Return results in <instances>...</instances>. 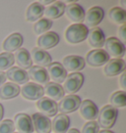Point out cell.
I'll return each mask as SVG.
<instances>
[{"instance_id":"22","label":"cell","mask_w":126,"mask_h":133,"mask_svg":"<svg viewBox=\"0 0 126 133\" xmlns=\"http://www.w3.org/2000/svg\"><path fill=\"white\" fill-rule=\"evenodd\" d=\"M65 8H66V5L64 2L55 1V2H52L51 5L44 8L43 15H45L46 19H48L50 21L54 20V19H58L65 13Z\"/></svg>"},{"instance_id":"24","label":"cell","mask_w":126,"mask_h":133,"mask_svg":"<svg viewBox=\"0 0 126 133\" xmlns=\"http://www.w3.org/2000/svg\"><path fill=\"white\" fill-rule=\"evenodd\" d=\"M70 118L66 115H57L51 121V130L54 133H66L69 130Z\"/></svg>"},{"instance_id":"34","label":"cell","mask_w":126,"mask_h":133,"mask_svg":"<svg viewBox=\"0 0 126 133\" xmlns=\"http://www.w3.org/2000/svg\"><path fill=\"white\" fill-rule=\"evenodd\" d=\"M100 132V126L98 125V122L95 121H89L83 126L82 133H99Z\"/></svg>"},{"instance_id":"37","label":"cell","mask_w":126,"mask_h":133,"mask_svg":"<svg viewBox=\"0 0 126 133\" xmlns=\"http://www.w3.org/2000/svg\"><path fill=\"white\" fill-rule=\"evenodd\" d=\"M6 81V75L4 71H0V87L3 85Z\"/></svg>"},{"instance_id":"28","label":"cell","mask_w":126,"mask_h":133,"mask_svg":"<svg viewBox=\"0 0 126 133\" xmlns=\"http://www.w3.org/2000/svg\"><path fill=\"white\" fill-rule=\"evenodd\" d=\"M44 7L39 2H34L30 5L27 12H26V19L29 22H36L39 20L43 16Z\"/></svg>"},{"instance_id":"12","label":"cell","mask_w":126,"mask_h":133,"mask_svg":"<svg viewBox=\"0 0 126 133\" xmlns=\"http://www.w3.org/2000/svg\"><path fill=\"white\" fill-rule=\"evenodd\" d=\"M37 107L39 110L41 114L47 116V117L56 116L58 112L57 103L53 100L47 98V97H42L39 100H38Z\"/></svg>"},{"instance_id":"8","label":"cell","mask_w":126,"mask_h":133,"mask_svg":"<svg viewBox=\"0 0 126 133\" xmlns=\"http://www.w3.org/2000/svg\"><path fill=\"white\" fill-rule=\"evenodd\" d=\"M104 17H105V11L100 6L92 7L87 11V13H85V25L90 28H95L102 21Z\"/></svg>"},{"instance_id":"3","label":"cell","mask_w":126,"mask_h":133,"mask_svg":"<svg viewBox=\"0 0 126 133\" xmlns=\"http://www.w3.org/2000/svg\"><path fill=\"white\" fill-rule=\"evenodd\" d=\"M84 83V75L81 72H72L66 76L63 84V90L69 95H74L79 91Z\"/></svg>"},{"instance_id":"30","label":"cell","mask_w":126,"mask_h":133,"mask_svg":"<svg viewBox=\"0 0 126 133\" xmlns=\"http://www.w3.org/2000/svg\"><path fill=\"white\" fill-rule=\"evenodd\" d=\"M110 106H112L113 108H123L126 106V93L125 91H116L114 92L112 95L110 96Z\"/></svg>"},{"instance_id":"31","label":"cell","mask_w":126,"mask_h":133,"mask_svg":"<svg viewBox=\"0 0 126 133\" xmlns=\"http://www.w3.org/2000/svg\"><path fill=\"white\" fill-rule=\"evenodd\" d=\"M51 26H52V21L46 19V18H42L35 24L34 30L38 35H41V34L47 32Z\"/></svg>"},{"instance_id":"6","label":"cell","mask_w":126,"mask_h":133,"mask_svg":"<svg viewBox=\"0 0 126 133\" xmlns=\"http://www.w3.org/2000/svg\"><path fill=\"white\" fill-rule=\"evenodd\" d=\"M14 126L16 127L19 133H33L34 125L32 117L25 112L17 114L14 117Z\"/></svg>"},{"instance_id":"5","label":"cell","mask_w":126,"mask_h":133,"mask_svg":"<svg viewBox=\"0 0 126 133\" xmlns=\"http://www.w3.org/2000/svg\"><path fill=\"white\" fill-rule=\"evenodd\" d=\"M81 98L77 95H68L63 97L60 100L58 106V111L62 115H66L69 112H73L77 111L81 105Z\"/></svg>"},{"instance_id":"16","label":"cell","mask_w":126,"mask_h":133,"mask_svg":"<svg viewBox=\"0 0 126 133\" xmlns=\"http://www.w3.org/2000/svg\"><path fill=\"white\" fill-rule=\"evenodd\" d=\"M59 35L55 31H47L38 38V48L42 50L53 48L59 43Z\"/></svg>"},{"instance_id":"1","label":"cell","mask_w":126,"mask_h":133,"mask_svg":"<svg viewBox=\"0 0 126 133\" xmlns=\"http://www.w3.org/2000/svg\"><path fill=\"white\" fill-rule=\"evenodd\" d=\"M89 29L83 24H74L68 26L65 31V38L68 43L77 44L84 41L88 37Z\"/></svg>"},{"instance_id":"38","label":"cell","mask_w":126,"mask_h":133,"mask_svg":"<svg viewBox=\"0 0 126 133\" xmlns=\"http://www.w3.org/2000/svg\"><path fill=\"white\" fill-rule=\"evenodd\" d=\"M3 116H4V109H3V106H2V104H0V122L2 121Z\"/></svg>"},{"instance_id":"10","label":"cell","mask_w":126,"mask_h":133,"mask_svg":"<svg viewBox=\"0 0 126 133\" xmlns=\"http://www.w3.org/2000/svg\"><path fill=\"white\" fill-rule=\"evenodd\" d=\"M66 71L70 72H79L85 68L86 62L85 59L81 56L70 55L63 59V64H61Z\"/></svg>"},{"instance_id":"19","label":"cell","mask_w":126,"mask_h":133,"mask_svg":"<svg viewBox=\"0 0 126 133\" xmlns=\"http://www.w3.org/2000/svg\"><path fill=\"white\" fill-rule=\"evenodd\" d=\"M33 63H35L38 66H48L51 64V56L45 50H42L38 47H36L32 50V53H30Z\"/></svg>"},{"instance_id":"32","label":"cell","mask_w":126,"mask_h":133,"mask_svg":"<svg viewBox=\"0 0 126 133\" xmlns=\"http://www.w3.org/2000/svg\"><path fill=\"white\" fill-rule=\"evenodd\" d=\"M14 55L12 53H1L0 54V71H4L6 70H9L14 65Z\"/></svg>"},{"instance_id":"23","label":"cell","mask_w":126,"mask_h":133,"mask_svg":"<svg viewBox=\"0 0 126 133\" xmlns=\"http://www.w3.org/2000/svg\"><path fill=\"white\" fill-rule=\"evenodd\" d=\"M43 92L47 96V98L53 100L55 102L57 100H61L65 95V92L63 90L62 86L55 82L46 83L43 87Z\"/></svg>"},{"instance_id":"39","label":"cell","mask_w":126,"mask_h":133,"mask_svg":"<svg viewBox=\"0 0 126 133\" xmlns=\"http://www.w3.org/2000/svg\"><path fill=\"white\" fill-rule=\"evenodd\" d=\"M67 133H81L78 129H76V128H71V129H69L68 130V132Z\"/></svg>"},{"instance_id":"17","label":"cell","mask_w":126,"mask_h":133,"mask_svg":"<svg viewBox=\"0 0 126 133\" xmlns=\"http://www.w3.org/2000/svg\"><path fill=\"white\" fill-rule=\"evenodd\" d=\"M85 13L83 7L78 3H70L65 8L67 18L76 24H82V22H84Z\"/></svg>"},{"instance_id":"18","label":"cell","mask_w":126,"mask_h":133,"mask_svg":"<svg viewBox=\"0 0 126 133\" xmlns=\"http://www.w3.org/2000/svg\"><path fill=\"white\" fill-rule=\"evenodd\" d=\"M126 64L122 59H111L106 63L104 71L106 76H116L125 71Z\"/></svg>"},{"instance_id":"42","label":"cell","mask_w":126,"mask_h":133,"mask_svg":"<svg viewBox=\"0 0 126 133\" xmlns=\"http://www.w3.org/2000/svg\"><path fill=\"white\" fill-rule=\"evenodd\" d=\"M121 4H122V7H123L122 9L125 8V6H126V5H125V1H121Z\"/></svg>"},{"instance_id":"40","label":"cell","mask_w":126,"mask_h":133,"mask_svg":"<svg viewBox=\"0 0 126 133\" xmlns=\"http://www.w3.org/2000/svg\"><path fill=\"white\" fill-rule=\"evenodd\" d=\"M41 4H51L52 3V1H42V2H39Z\"/></svg>"},{"instance_id":"25","label":"cell","mask_w":126,"mask_h":133,"mask_svg":"<svg viewBox=\"0 0 126 133\" xmlns=\"http://www.w3.org/2000/svg\"><path fill=\"white\" fill-rule=\"evenodd\" d=\"M14 60L16 61L19 68L25 71L33 66V61L31 58L30 52L26 48H19L18 50H16L14 54Z\"/></svg>"},{"instance_id":"15","label":"cell","mask_w":126,"mask_h":133,"mask_svg":"<svg viewBox=\"0 0 126 133\" xmlns=\"http://www.w3.org/2000/svg\"><path fill=\"white\" fill-rule=\"evenodd\" d=\"M80 114L86 121H95L99 115V109L97 105L91 100H85L81 102L80 105Z\"/></svg>"},{"instance_id":"35","label":"cell","mask_w":126,"mask_h":133,"mask_svg":"<svg viewBox=\"0 0 126 133\" xmlns=\"http://www.w3.org/2000/svg\"><path fill=\"white\" fill-rule=\"evenodd\" d=\"M118 39L124 44L126 41V25H122L118 30Z\"/></svg>"},{"instance_id":"29","label":"cell","mask_w":126,"mask_h":133,"mask_svg":"<svg viewBox=\"0 0 126 133\" xmlns=\"http://www.w3.org/2000/svg\"><path fill=\"white\" fill-rule=\"evenodd\" d=\"M108 16L114 24L125 25L126 23V11L121 7H113L109 10Z\"/></svg>"},{"instance_id":"2","label":"cell","mask_w":126,"mask_h":133,"mask_svg":"<svg viewBox=\"0 0 126 133\" xmlns=\"http://www.w3.org/2000/svg\"><path fill=\"white\" fill-rule=\"evenodd\" d=\"M118 116L117 109L110 105L102 107L101 112L98 115V125L104 129H109L114 125Z\"/></svg>"},{"instance_id":"36","label":"cell","mask_w":126,"mask_h":133,"mask_svg":"<svg viewBox=\"0 0 126 133\" xmlns=\"http://www.w3.org/2000/svg\"><path fill=\"white\" fill-rule=\"evenodd\" d=\"M125 72L123 71L121 75V77H120V86L122 87V89H123V91L126 89V82H125Z\"/></svg>"},{"instance_id":"14","label":"cell","mask_w":126,"mask_h":133,"mask_svg":"<svg viewBox=\"0 0 126 133\" xmlns=\"http://www.w3.org/2000/svg\"><path fill=\"white\" fill-rule=\"evenodd\" d=\"M28 75H29V78H31L35 82H37V84L38 85H41V84L45 85L46 83L49 82V79H50L45 68L38 66H31L28 71Z\"/></svg>"},{"instance_id":"41","label":"cell","mask_w":126,"mask_h":133,"mask_svg":"<svg viewBox=\"0 0 126 133\" xmlns=\"http://www.w3.org/2000/svg\"><path fill=\"white\" fill-rule=\"evenodd\" d=\"M99 133H114V132H112V131H110V130H101V131H100Z\"/></svg>"},{"instance_id":"11","label":"cell","mask_w":126,"mask_h":133,"mask_svg":"<svg viewBox=\"0 0 126 133\" xmlns=\"http://www.w3.org/2000/svg\"><path fill=\"white\" fill-rule=\"evenodd\" d=\"M32 117L34 131L37 133H50L51 121L49 117L43 116L41 112H35Z\"/></svg>"},{"instance_id":"9","label":"cell","mask_w":126,"mask_h":133,"mask_svg":"<svg viewBox=\"0 0 126 133\" xmlns=\"http://www.w3.org/2000/svg\"><path fill=\"white\" fill-rule=\"evenodd\" d=\"M20 92L24 98L31 101L34 100H39L43 97L44 92H43V87L42 85H38L37 83H26L24 86L21 88Z\"/></svg>"},{"instance_id":"27","label":"cell","mask_w":126,"mask_h":133,"mask_svg":"<svg viewBox=\"0 0 126 133\" xmlns=\"http://www.w3.org/2000/svg\"><path fill=\"white\" fill-rule=\"evenodd\" d=\"M20 90H21L20 86L15 84V83H4L0 87V99H13V98H15V97H17L19 95Z\"/></svg>"},{"instance_id":"4","label":"cell","mask_w":126,"mask_h":133,"mask_svg":"<svg viewBox=\"0 0 126 133\" xmlns=\"http://www.w3.org/2000/svg\"><path fill=\"white\" fill-rule=\"evenodd\" d=\"M104 46L107 55L113 57V59H121L125 55V44L116 37L107 38Z\"/></svg>"},{"instance_id":"20","label":"cell","mask_w":126,"mask_h":133,"mask_svg":"<svg viewBox=\"0 0 126 133\" xmlns=\"http://www.w3.org/2000/svg\"><path fill=\"white\" fill-rule=\"evenodd\" d=\"M6 75V78L11 80L12 83L14 82L15 84H26L29 81V75H28V71L23 70L21 68H10Z\"/></svg>"},{"instance_id":"7","label":"cell","mask_w":126,"mask_h":133,"mask_svg":"<svg viewBox=\"0 0 126 133\" xmlns=\"http://www.w3.org/2000/svg\"><path fill=\"white\" fill-rule=\"evenodd\" d=\"M109 61V56L104 49H95L90 51L85 59L89 66H101Z\"/></svg>"},{"instance_id":"21","label":"cell","mask_w":126,"mask_h":133,"mask_svg":"<svg viewBox=\"0 0 126 133\" xmlns=\"http://www.w3.org/2000/svg\"><path fill=\"white\" fill-rule=\"evenodd\" d=\"M87 38H88L89 44L93 48H97V49H101L105 41V33L101 28H98V26H95L94 29L89 30Z\"/></svg>"},{"instance_id":"33","label":"cell","mask_w":126,"mask_h":133,"mask_svg":"<svg viewBox=\"0 0 126 133\" xmlns=\"http://www.w3.org/2000/svg\"><path fill=\"white\" fill-rule=\"evenodd\" d=\"M15 126L11 119H5L0 122V133H14Z\"/></svg>"},{"instance_id":"26","label":"cell","mask_w":126,"mask_h":133,"mask_svg":"<svg viewBox=\"0 0 126 133\" xmlns=\"http://www.w3.org/2000/svg\"><path fill=\"white\" fill-rule=\"evenodd\" d=\"M24 41V38L22 36L21 33L15 32L12 33L11 35H9L8 37L4 40L3 43V49L7 52V53H11L21 48L22 44Z\"/></svg>"},{"instance_id":"13","label":"cell","mask_w":126,"mask_h":133,"mask_svg":"<svg viewBox=\"0 0 126 133\" xmlns=\"http://www.w3.org/2000/svg\"><path fill=\"white\" fill-rule=\"evenodd\" d=\"M47 74L49 78L53 80V82L55 83H62L64 82V80L67 76V71H65V69L63 68V66L60 63L54 62L51 63L49 66H47Z\"/></svg>"}]
</instances>
